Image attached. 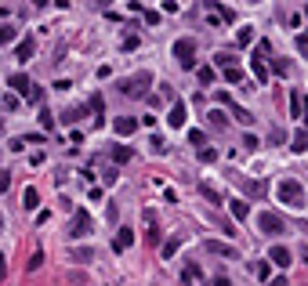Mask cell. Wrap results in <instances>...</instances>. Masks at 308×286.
<instances>
[{
    "mask_svg": "<svg viewBox=\"0 0 308 286\" xmlns=\"http://www.w3.org/2000/svg\"><path fill=\"white\" fill-rule=\"evenodd\" d=\"M276 196H279V203H287V207H294V210L304 207V188H301V181H294V178H283V181L276 185Z\"/></svg>",
    "mask_w": 308,
    "mask_h": 286,
    "instance_id": "obj_1",
    "label": "cell"
},
{
    "mask_svg": "<svg viewBox=\"0 0 308 286\" xmlns=\"http://www.w3.org/2000/svg\"><path fill=\"white\" fill-rule=\"evenodd\" d=\"M8 87H15V94L26 98V102H40V87H36L26 73H11L8 76Z\"/></svg>",
    "mask_w": 308,
    "mask_h": 286,
    "instance_id": "obj_2",
    "label": "cell"
},
{
    "mask_svg": "<svg viewBox=\"0 0 308 286\" xmlns=\"http://www.w3.org/2000/svg\"><path fill=\"white\" fill-rule=\"evenodd\" d=\"M149 87H152V73H134L131 80H120V91L127 98H145Z\"/></svg>",
    "mask_w": 308,
    "mask_h": 286,
    "instance_id": "obj_3",
    "label": "cell"
},
{
    "mask_svg": "<svg viewBox=\"0 0 308 286\" xmlns=\"http://www.w3.org/2000/svg\"><path fill=\"white\" fill-rule=\"evenodd\" d=\"M171 55L178 58V65H181V69H192V65H196V40H188V36H181V40H174V47H171Z\"/></svg>",
    "mask_w": 308,
    "mask_h": 286,
    "instance_id": "obj_4",
    "label": "cell"
},
{
    "mask_svg": "<svg viewBox=\"0 0 308 286\" xmlns=\"http://www.w3.org/2000/svg\"><path fill=\"white\" fill-rule=\"evenodd\" d=\"M257 232L276 239V235H283V232H287V225H283V218H279L276 210H261V214H257Z\"/></svg>",
    "mask_w": 308,
    "mask_h": 286,
    "instance_id": "obj_5",
    "label": "cell"
},
{
    "mask_svg": "<svg viewBox=\"0 0 308 286\" xmlns=\"http://www.w3.org/2000/svg\"><path fill=\"white\" fill-rule=\"evenodd\" d=\"M91 232V214L87 210H73V221H69V235L73 239H84Z\"/></svg>",
    "mask_w": 308,
    "mask_h": 286,
    "instance_id": "obj_6",
    "label": "cell"
},
{
    "mask_svg": "<svg viewBox=\"0 0 308 286\" xmlns=\"http://www.w3.org/2000/svg\"><path fill=\"white\" fill-rule=\"evenodd\" d=\"M203 250H207V254H214V257L240 261V254H236V247H232V243H218V239H207V243H203Z\"/></svg>",
    "mask_w": 308,
    "mask_h": 286,
    "instance_id": "obj_7",
    "label": "cell"
},
{
    "mask_svg": "<svg viewBox=\"0 0 308 286\" xmlns=\"http://www.w3.org/2000/svg\"><path fill=\"white\" fill-rule=\"evenodd\" d=\"M185 120H188L185 102H171V109H167V124H171L174 131H181V127H185Z\"/></svg>",
    "mask_w": 308,
    "mask_h": 286,
    "instance_id": "obj_8",
    "label": "cell"
},
{
    "mask_svg": "<svg viewBox=\"0 0 308 286\" xmlns=\"http://www.w3.org/2000/svg\"><path fill=\"white\" fill-rule=\"evenodd\" d=\"M112 131H116L120 138H127V134L138 131V120H134V116H116V120H112Z\"/></svg>",
    "mask_w": 308,
    "mask_h": 286,
    "instance_id": "obj_9",
    "label": "cell"
},
{
    "mask_svg": "<svg viewBox=\"0 0 308 286\" xmlns=\"http://www.w3.org/2000/svg\"><path fill=\"white\" fill-rule=\"evenodd\" d=\"M181 279H185V286H196V282H203V268H200L196 261H185V272H181Z\"/></svg>",
    "mask_w": 308,
    "mask_h": 286,
    "instance_id": "obj_10",
    "label": "cell"
},
{
    "mask_svg": "<svg viewBox=\"0 0 308 286\" xmlns=\"http://www.w3.org/2000/svg\"><path fill=\"white\" fill-rule=\"evenodd\" d=\"M268 261L279 265V268H290V261H294V257H290V250H287V247H279V243H276V247L268 250Z\"/></svg>",
    "mask_w": 308,
    "mask_h": 286,
    "instance_id": "obj_11",
    "label": "cell"
},
{
    "mask_svg": "<svg viewBox=\"0 0 308 286\" xmlns=\"http://www.w3.org/2000/svg\"><path fill=\"white\" fill-rule=\"evenodd\" d=\"M69 257H73V261H80V265H91V261H94V250H91V247H73V250H69Z\"/></svg>",
    "mask_w": 308,
    "mask_h": 286,
    "instance_id": "obj_12",
    "label": "cell"
},
{
    "mask_svg": "<svg viewBox=\"0 0 308 286\" xmlns=\"http://www.w3.org/2000/svg\"><path fill=\"white\" fill-rule=\"evenodd\" d=\"M250 69H254V76L261 80V87H265V84H268V65L261 62V55H257V51H254V62H250Z\"/></svg>",
    "mask_w": 308,
    "mask_h": 286,
    "instance_id": "obj_13",
    "label": "cell"
},
{
    "mask_svg": "<svg viewBox=\"0 0 308 286\" xmlns=\"http://www.w3.org/2000/svg\"><path fill=\"white\" fill-rule=\"evenodd\" d=\"M134 243V228H120V235H116V243H112V250H127Z\"/></svg>",
    "mask_w": 308,
    "mask_h": 286,
    "instance_id": "obj_14",
    "label": "cell"
},
{
    "mask_svg": "<svg viewBox=\"0 0 308 286\" xmlns=\"http://www.w3.org/2000/svg\"><path fill=\"white\" fill-rule=\"evenodd\" d=\"M36 203H40L36 188H26V192H22V207H26V210H36Z\"/></svg>",
    "mask_w": 308,
    "mask_h": 286,
    "instance_id": "obj_15",
    "label": "cell"
},
{
    "mask_svg": "<svg viewBox=\"0 0 308 286\" xmlns=\"http://www.w3.org/2000/svg\"><path fill=\"white\" fill-rule=\"evenodd\" d=\"M131 156H134V152H131L127 145H112V163H127Z\"/></svg>",
    "mask_w": 308,
    "mask_h": 286,
    "instance_id": "obj_16",
    "label": "cell"
},
{
    "mask_svg": "<svg viewBox=\"0 0 308 286\" xmlns=\"http://www.w3.org/2000/svg\"><path fill=\"white\" fill-rule=\"evenodd\" d=\"M294 152H308V131H297L294 134V145H290Z\"/></svg>",
    "mask_w": 308,
    "mask_h": 286,
    "instance_id": "obj_17",
    "label": "cell"
},
{
    "mask_svg": "<svg viewBox=\"0 0 308 286\" xmlns=\"http://www.w3.org/2000/svg\"><path fill=\"white\" fill-rule=\"evenodd\" d=\"M228 207H232V218H240V221H243V218L250 214V207H247L243 199H232V203H228Z\"/></svg>",
    "mask_w": 308,
    "mask_h": 286,
    "instance_id": "obj_18",
    "label": "cell"
},
{
    "mask_svg": "<svg viewBox=\"0 0 308 286\" xmlns=\"http://www.w3.org/2000/svg\"><path fill=\"white\" fill-rule=\"evenodd\" d=\"M33 58V40H22L18 44V62H29Z\"/></svg>",
    "mask_w": 308,
    "mask_h": 286,
    "instance_id": "obj_19",
    "label": "cell"
},
{
    "mask_svg": "<svg viewBox=\"0 0 308 286\" xmlns=\"http://www.w3.org/2000/svg\"><path fill=\"white\" fill-rule=\"evenodd\" d=\"M200 196H203V199H210V203H221V196H218V188H214V185H200Z\"/></svg>",
    "mask_w": 308,
    "mask_h": 286,
    "instance_id": "obj_20",
    "label": "cell"
},
{
    "mask_svg": "<svg viewBox=\"0 0 308 286\" xmlns=\"http://www.w3.org/2000/svg\"><path fill=\"white\" fill-rule=\"evenodd\" d=\"M178 247H181V239H178V235H174V239H167V243H163V257H174V254H178Z\"/></svg>",
    "mask_w": 308,
    "mask_h": 286,
    "instance_id": "obj_21",
    "label": "cell"
},
{
    "mask_svg": "<svg viewBox=\"0 0 308 286\" xmlns=\"http://www.w3.org/2000/svg\"><path fill=\"white\" fill-rule=\"evenodd\" d=\"M214 76H218V73H214L210 65H203V69H200V84H203V87H210V84H214Z\"/></svg>",
    "mask_w": 308,
    "mask_h": 286,
    "instance_id": "obj_22",
    "label": "cell"
},
{
    "mask_svg": "<svg viewBox=\"0 0 308 286\" xmlns=\"http://www.w3.org/2000/svg\"><path fill=\"white\" fill-rule=\"evenodd\" d=\"M232 116H236V120H240V124H247V127H250V124H254V116H250V112H247V109H240V105H232Z\"/></svg>",
    "mask_w": 308,
    "mask_h": 286,
    "instance_id": "obj_23",
    "label": "cell"
},
{
    "mask_svg": "<svg viewBox=\"0 0 308 286\" xmlns=\"http://www.w3.org/2000/svg\"><path fill=\"white\" fill-rule=\"evenodd\" d=\"M236 40H240V44H243V47H247V44H254V29H250V26H243Z\"/></svg>",
    "mask_w": 308,
    "mask_h": 286,
    "instance_id": "obj_24",
    "label": "cell"
},
{
    "mask_svg": "<svg viewBox=\"0 0 308 286\" xmlns=\"http://www.w3.org/2000/svg\"><path fill=\"white\" fill-rule=\"evenodd\" d=\"M225 80H228V84H240V80H243V73H240L236 65H228V69H225Z\"/></svg>",
    "mask_w": 308,
    "mask_h": 286,
    "instance_id": "obj_25",
    "label": "cell"
},
{
    "mask_svg": "<svg viewBox=\"0 0 308 286\" xmlns=\"http://www.w3.org/2000/svg\"><path fill=\"white\" fill-rule=\"evenodd\" d=\"M254 272H257V279H268V275H272V268H268V257H265V261H257V268H254Z\"/></svg>",
    "mask_w": 308,
    "mask_h": 286,
    "instance_id": "obj_26",
    "label": "cell"
},
{
    "mask_svg": "<svg viewBox=\"0 0 308 286\" xmlns=\"http://www.w3.org/2000/svg\"><path fill=\"white\" fill-rule=\"evenodd\" d=\"M15 40V29L11 26H0V44H11Z\"/></svg>",
    "mask_w": 308,
    "mask_h": 286,
    "instance_id": "obj_27",
    "label": "cell"
},
{
    "mask_svg": "<svg viewBox=\"0 0 308 286\" xmlns=\"http://www.w3.org/2000/svg\"><path fill=\"white\" fill-rule=\"evenodd\" d=\"M272 73H279V76H287L290 69H287V62H283V58H272Z\"/></svg>",
    "mask_w": 308,
    "mask_h": 286,
    "instance_id": "obj_28",
    "label": "cell"
},
{
    "mask_svg": "<svg viewBox=\"0 0 308 286\" xmlns=\"http://www.w3.org/2000/svg\"><path fill=\"white\" fill-rule=\"evenodd\" d=\"M301 102H304V98H301V94H297V91H294V94H290V112H294V116H297V112H301Z\"/></svg>",
    "mask_w": 308,
    "mask_h": 286,
    "instance_id": "obj_29",
    "label": "cell"
},
{
    "mask_svg": "<svg viewBox=\"0 0 308 286\" xmlns=\"http://www.w3.org/2000/svg\"><path fill=\"white\" fill-rule=\"evenodd\" d=\"M8 188H11V174H8V171H0V196H4Z\"/></svg>",
    "mask_w": 308,
    "mask_h": 286,
    "instance_id": "obj_30",
    "label": "cell"
},
{
    "mask_svg": "<svg viewBox=\"0 0 308 286\" xmlns=\"http://www.w3.org/2000/svg\"><path fill=\"white\" fill-rule=\"evenodd\" d=\"M80 116H84V109H69V112H65L62 120H65V124H76V120H80Z\"/></svg>",
    "mask_w": 308,
    "mask_h": 286,
    "instance_id": "obj_31",
    "label": "cell"
},
{
    "mask_svg": "<svg viewBox=\"0 0 308 286\" xmlns=\"http://www.w3.org/2000/svg\"><path fill=\"white\" fill-rule=\"evenodd\" d=\"M188 141H192V145H200V149L207 145V141H203V131H188Z\"/></svg>",
    "mask_w": 308,
    "mask_h": 286,
    "instance_id": "obj_32",
    "label": "cell"
},
{
    "mask_svg": "<svg viewBox=\"0 0 308 286\" xmlns=\"http://www.w3.org/2000/svg\"><path fill=\"white\" fill-rule=\"evenodd\" d=\"M214 62H218V65H221V69H228V65H236V62H232V58H228V55H225V51H221V55H214Z\"/></svg>",
    "mask_w": 308,
    "mask_h": 286,
    "instance_id": "obj_33",
    "label": "cell"
},
{
    "mask_svg": "<svg viewBox=\"0 0 308 286\" xmlns=\"http://www.w3.org/2000/svg\"><path fill=\"white\" fill-rule=\"evenodd\" d=\"M200 159H203V163H214L218 152H214V149H200Z\"/></svg>",
    "mask_w": 308,
    "mask_h": 286,
    "instance_id": "obj_34",
    "label": "cell"
},
{
    "mask_svg": "<svg viewBox=\"0 0 308 286\" xmlns=\"http://www.w3.org/2000/svg\"><path fill=\"white\" fill-rule=\"evenodd\" d=\"M40 261H44V254H40V250H36V254H33V257L26 261V265H29V272H33V268H40Z\"/></svg>",
    "mask_w": 308,
    "mask_h": 286,
    "instance_id": "obj_35",
    "label": "cell"
},
{
    "mask_svg": "<svg viewBox=\"0 0 308 286\" xmlns=\"http://www.w3.org/2000/svg\"><path fill=\"white\" fill-rule=\"evenodd\" d=\"M145 22L149 26H160V11H145Z\"/></svg>",
    "mask_w": 308,
    "mask_h": 286,
    "instance_id": "obj_36",
    "label": "cell"
},
{
    "mask_svg": "<svg viewBox=\"0 0 308 286\" xmlns=\"http://www.w3.org/2000/svg\"><path fill=\"white\" fill-rule=\"evenodd\" d=\"M210 124L214 127H225V112H210Z\"/></svg>",
    "mask_w": 308,
    "mask_h": 286,
    "instance_id": "obj_37",
    "label": "cell"
},
{
    "mask_svg": "<svg viewBox=\"0 0 308 286\" xmlns=\"http://www.w3.org/2000/svg\"><path fill=\"white\" fill-rule=\"evenodd\" d=\"M297 51H301V55L308 58V36H297Z\"/></svg>",
    "mask_w": 308,
    "mask_h": 286,
    "instance_id": "obj_38",
    "label": "cell"
},
{
    "mask_svg": "<svg viewBox=\"0 0 308 286\" xmlns=\"http://www.w3.org/2000/svg\"><path fill=\"white\" fill-rule=\"evenodd\" d=\"M18 105V94H4V109H15Z\"/></svg>",
    "mask_w": 308,
    "mask_h": 286,
    "instance_id": "obj_39",
    "label": "cell"
},
{
    "mask_svg": "<svg viewBox=\"0 0 308 286\" xmlns=\"http://www.w3.org/2000/svg\"><path fill=\"white\" fill-rule=\"evenodd\" d=\"M91 109H94V112L102 116V94H91Z\"/></svg>",
    "mask_w": 308,
    "mask_h": 286,
    "instance_id": "obj_40",
    "label": "cell"
},
{
    "mask_svg": "<svg viewBox=\"0 0 308 286\" xmlns=\"http://www.w3.org/2000/svg\"><path fill=\"white\" fill-rule=\"evenodd\" d=\"M243 145H247V149H257V145H261V141H257V138H254V134H243Z\"/></svg>",
    "mask_w": 308,
    "mask_h": 286,
    "instance_id": "obj_41",
    "label": "cell"
},
{
    "mask_svg": "<svg viewBox=\"0 0 308 286\" xmlns=\"http://www.w3.org/2000/svg\"><path fill=\"white\" fill-rule=\"evenodd\" d=\"M214 286H232V282H228L225 275H218V279H214Z\"/></svg>",
    "mask_w": 308,
    "mask_h": 286,
    "instance_id": "obj_42",
    "label": "cell"
},
{
    "mask_svg": "<svg viewBox=\"0 0 308 286\" xmlns=\"http://www.w3.org/2000/svg\"><path fill=\"white\" fill-rule=\"evenodd\" d=\"M268 286H290V282H287V279L279 275V279H272V282H268Z\"/></svg>",
    "mask_w": 308,
    "mask_h": 286,
    "instance_id": "obj_43",
    "label": "cell"
},
{
    "mask_svg": "<svg viewBox=\"0 0 308 286\" xmlns=\"http://www.w3.org/2000/svg\"><path fill=\"white\" fill-rule=\"evenodd\" d=\"M301 120L308 124V102H301Z\"/></svg>",
    "mask_w": 308,
    "mask_h": 286,
    "instance_id": "obj_44",
    "label": "cell"
},
{
    "mask_svg": "<svg viewBox=\"0 0 308 286\" xmlns=\"http://www.w3.org/2000/svg\"><path fill=\"white\" fill-rule=\"evenodd\" d=\"M8 275V265H4V254H0V279H4Z\"/></svg>",
    "mask_w": 308,
    "mask_h": 286,
    "instance_id": "obj_45",
    "label": "cell"
},
{
    "mask_svg": "<svg viewBox=\"0 0 308 286\" xmlns=\"http://www.w3.org/2000/svg\"><path fill=\"white\" fill-rule=\"evenodd\" d=\"M301 257H304V261H308V247H301Z\"/></svg>",
    "mask_w": 308,
    "mask_h": 286,
    "instance_id": "obj_46",
    "label": "cell"
},
{
    "mask_svg": "<svg viewBox=\"0 0 308 286\" xmlns=\"http://www.w3.org/2000/svg\"><path fill=\"white\" fill-rule=\"evenodd\" d=\"M33 4H36V8H44V4H48V0H33Z\"/></svg>",
    "mask_w": 308,
    "mask_h": 286,
    "instance_id": "obj_47",
    "label": "cell"
},
{
    "mask_svg": "<svg viewBox=\"0 0 308 286\" xmlns=\"http://www.w3.org/2000/svg\"><path fill=\"white\" fill-rule=\"evenodd\" d=\"M304 11H308V4H304Z\"/></svg>",
    "mask_w": 308,
    "mask_h": 286,
    "instance_id": "obj_48",
    "label": "cell"
},
{
    "mask_svg": "<svg viewBox=\"0 0 308 286\" xmlns=\"http://www.w3.org/2000/svg\"><path fill=\"white\" fill-rule=\"evenodd\" d=\"M254 4H257V0H254Z\"/></svg>",
    "mask_w": 308,
    "mask_h": 286,
    "instance_id": "obj_49",
    "label": "cell"
}]
</instances>
